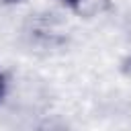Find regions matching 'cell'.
I'll use <instances>...</instances> for the list:
<instances>
[{
    "instance_id": "obj_1",
    "label": "cell",
    "mask_w": 131,
    "mask_h": 131,
    "mask_svg": "<svg viewBox=\"0 0 131 131\" xmlns=\"http://www.w3.org/2000/svg\"><path fill=\"white\" fill-rule=\"evenodd\" d=\"M33 131H68V125L61 117L57 115H47V117H41L35 125Z\"/></svg>"
},
{
    "instance_id": "obj_3",
    "label": "cell",
    "mask_w": 131,
    "mask_h": 131,
    "mask_svg": "<svg viewBox=\"0 0 131 131\" xmlns=\"http://www.w3.org/2000/svg\"><path fill=\"white\" fill-rule=\"evenodd\" d=\"M2 88H4V80H2V74H0V92H2Z\"/></svg>"
},
{
    "instance_id": "obj_2",
    "label": "cell",
    "mask_w": 131,
    "mask_h": 131,
    "mask_svg": "<svg viewBox=\"0 0 131 131\" xmlns=\"http://www.w3.org/2000/svg\"><path fill=\"white\" fill-rule=\"evenodd\" d=\"M78 12L86 14V16H96L98 12H102L106 8V0H76Z\"/></svg>"
}]
</instances>
